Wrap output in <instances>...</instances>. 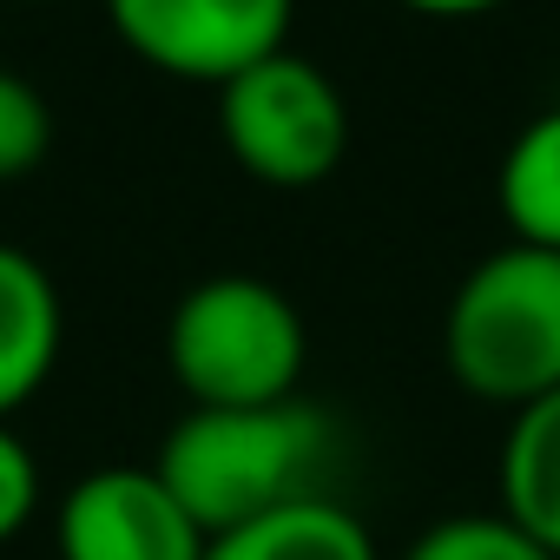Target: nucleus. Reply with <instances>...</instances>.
I'll use <instances>...</instances> for the list:
<instances>
[{"instance_id":"obj_15","label":"nucleus","mask_w":560,"mask_h":560,"mask_svg":"<svg viewBox=\"0 0 560 560\" xmlns=\"http://www.w3.org/2000/svg\"><path fill=\"white\" fill-rule=\"evenodd\" d=\"M27 8H47V0H27Z\"/></svg>"},{"instance_id":"obj_2","label":"nucleus","mask_w":560,"mask_h":560,"mask_svg":"<svg viewBox=\"0 0 560 560\" xmlns=\"http://www.w3.org/2000/svg\"><path fill=\"white\" fill-rule=\"evenodd\" d=\"M448 376L494 409H527L560 389V250L501 244L448 298L442 317Z\"/></svg>"},{"instance_id":"obj_1","label":"nucleus","mask_w":560,"mask_h":560,"mask_svg":"<svg viewBox=\"0 0 560 560\" xmlns=\"http://www.w3.org/2000/svg\"><path fill=\"white\" fill-rule=\"evenodd\" d=\"M330 462H337L330 416L291 396V402H257V409H185L152 468L211 540L270 508L330 494L324 488Z\"/></svg>"},{"instance_id":"obj_9","label":"nucleus","mask_w":560,"mask_h":560,"mask_svg":"<svg viewBox=\"0 0 560 560\" xmlns=\"http://www.w3.org/2000/svg\"><path fill=\"white\" fill-rule=\"evenodd\" d=\"M501 514L560 560V389L508 416L501 442Z\"/></svg>"},{"instance_id":"obj_10","label":"nucleus","mask_w":560,"mask_h":560,"mask_svg":"<svg viewBox=\"0 0 560 560\" xmlns=\"http://www.w3.org/2000/svg\"><path fill=\"white\" fill-rule=\"evenodd\" d=\"M494 198H501L514 244L560 250V106H547L540 119H527L514 132L501 178H494Z\"/></svg>"},{"instance_id":"obj_4","label":"nucleus","mask_w":560,"mask_h":560,"mask_svg":"<svg viewBox=\"0 0 560 560\" xmlns=\"http://www.w3.org/2000/svg\"><path fill=\"white\" fill-rule=\"evenodd\" d=\"M218 126L231 159L270 191L324 185L350 145V106L337 80L291 47L218 86Z\"/></svg>"},{"instance_id":"obj_11","label":"nucleus","mask_w":560,"mask_h":560,"mask_svg":"<svg viewBox=\"0 0 560 560\" xmlns=\"http://www.w3.org/2000/svg\"><path fill=\"white\" fill-rule=\"evenodd\" d=\"M402 560H553V553L494 508V514H448L422 527Z\"/></svg>"},{"instance_id":"obj_13","label":"nucleus","mask_w":560,"mask_h":560,"mask_svg":"<svg viewBox=\"0 0 560 560\" xmlns=\"http://www.w3.org/2000/svg\"><path fill=\"white\" fill-rule=\"evenodd\" d=\"M40 508V462L14 422H0V540H14Z\"/></svg>"},{"instance_id":"obj_7","label":"nucleus","mask_w":560,"mask_h":560,"mask_svg":"<svg viewBox=\"0 0 560 560\" xmlns=\"http://www.w3.org/2000/svg\"><path fill=\"white\" fill-rule=\"evenodd\" d=\"M67 343V311L47 264L21 244H0V422H14L54 376Z\"/></svg>"},{"instance_id":"obj_14","label":"nucleus","mask_w":560,"mask_h":560,"mask_svg":"<svg viewBox=\"0 0 560 560\" xmlns=\"http://www.w3.org/2000/svg\"><path fill=\"white\" fill-rule=\"evenodd\" d=\"M402 8L435 14V21H468V14H494V8H508V0H402Z\"/></svg>"},{"instance_id":"obj_6","label":"nucleus","mask_w":560,"mask_h":560,"mask_svg":"<svg viewBox=\"0 0 560 560\" xmlns=\"http://www.w3.org/2000/svg\"><path fill=\"white\" fill-rule=\"evenodd\" d=\"M205 547L159 468H93L60 494V560H205Z\"/></svg>"},{"instance_id":"obj_12","label":"nucleus","mask_w":560,"mask_h":560,"mask_svg":"<svg viewBox=\"0 0 560 560\" xmlns=\"http://www.w3.org/2000/svg\"><path fill=\"white\" fill-rule=\"evenodd\" d=\"M47 152H54V106H47V93L27 73L0 67V185L27 178Z\"/></svg>"},{"instance_id":"obj_5","label":"nucleus","mask_w":560,"mask_h":560,"mask_svg":"<svg viewBox=\"0 0 560 560\" xmlns=\"http://www.w3.org/2000/svg\"><path fill=\"white\" fill-rule=\"evenodd\" d=\"M291 8L298 0H106L119 40L145 67L198 86H224L244 67L284 54Z\"/></svg>"},{"instance_id":"obj_8","label":"nucleus","mask_w":560,"mask_h":560,"mask_svg":"<svg viewBox=\"0 0 560 560\" xmlns=\"http://www.w3.org/2000/svg\"><path fill=\"white\" fill-rule=\"evenodd\" d=\"M205 560H376V540L357 508H343L337 494H311L231 534H211Z\"/></svg>"},{"instance_id":"obj_3","label":"nucleus","mask_w":560,"mask_h":560,"mask_svg":"<svg viewBox=\"0 0 560 560\" xmlns=\"http://www.w3.org/2000/svg\"><path fill=\"white\" fill-rule=\"evenodd\" d=\"M165 363L191 409H257L291 402L311 363L304 311L250 270H218L178 298L165 330Z\"/></svg>"}]
</instances>
